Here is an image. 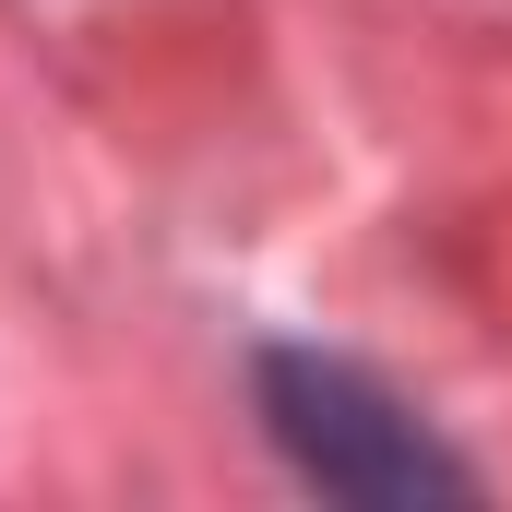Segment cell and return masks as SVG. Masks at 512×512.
I'll list each match as a JSON object with an SVG mask.
<instances>
[{
	"instance_id": "1",
	"label": "cell",
	"mask_w": 512,
	"mask_h": 512,
	"mask_svg": "<svg viewBox=\"0 0 512 512\" xmlns=\"http://www.w3.org/2000/svg\"><path fill=\"white\" fill-rule=\"evenodd\" d=\"M262 417H274V441L298 453V477L334 489V501H465V489H477V477H465L370 370H346V358H310V346L262 358Z\"/></svg>"
}]
</instances>
